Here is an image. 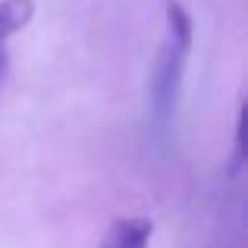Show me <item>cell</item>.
Instances as JSON below:
<instances>
[{
	"label": "cell",
	"mask_w": 248,
	"mask_h": 248,
	"mask_svg": "<svg viewBox=\"0 0 248 248\" xmlns=\"http://www.w3.org/2000/svg\"><path fill=\"white\" fill-rule=\"evenodd\" d=\"M188 50H192V19L182 10V3L170 0L167 3V38L157 50L154 76H151V120L157 132H167L176 116Z\"/></svg>",
	"instance_id": "1"
},
{
	"label": "cell",
	"mask_w": 248,
	"mask_h": 248,
	"mask_svg": "<svg viewBox=\"0 0 248 248\" xmlns=\"http://www.w3.org/2000/svg\"><path fill=\"white\" fill-rule=\"evenodd\" d=\"M154 223L148 217H120L110 223L101 248H148Z\"/></svg>",
	"instance_id": "2"
},
{
	"label": "cell",
	"mask_w": 248,
	"mask_h": 248,
	"mask_svg": "<svg viewBox=\"0 0 248 248\" xmlns=\"http://www.w3.org/2000/svg\"><path fill=\"white\" fill-rule=\"evenodd\" d=\"M35 16V0H0V44L22 31Z\"/></svg>",
	"instance_id": "3"
},
{
	"label": "cell",
	"mask_w": 248,
	"mask_h": 248,
	"mask_svg": "<svg viewBox=\"0 0 248 248\" xmlns=\"http://www.w3.org/2000/svg\"><path fill=\"white\" fill-rule=\"evenodd\" d=\"M245 160V110L239 113V123H236V151H232V173H239Z\"/></svg>",
	"instance_id": "4"
},
{
	"label": "cell",
	"mask_w": 248,
	"mask_h": 248,
	"mask_svg": "<svg viewBox=\"0 0 248 248\" xmlns=\"http://www.w3.org/2000/svg\"><path fill=\"white\" fill-rule=\"evenodd\" d=\"M3 73H6V50H3V44H0V79H3Z\"/></svg>",
	"instance_id": "5"
}]
</instances>
